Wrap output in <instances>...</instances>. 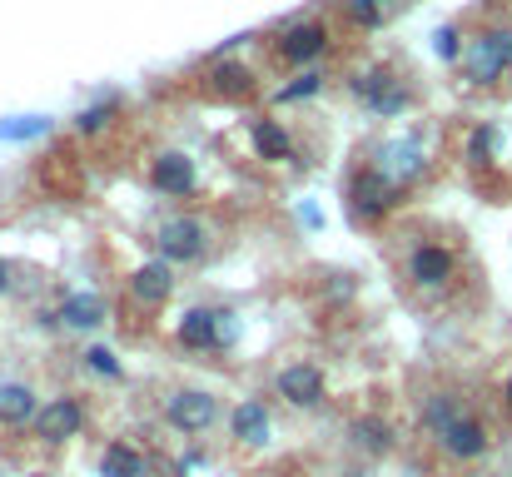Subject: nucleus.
<instances>
[{
  "label": "nucleus",
  "mask_w": 512,
  "mask_h": 477,
  "mask_svg": "<svg viewBox=\"0 0 512 477\" xmlns=\"http://www.w3.org/2000/svg\"><path fill=\"white\" fill-rule=\"evenodd\" d=\"M214 239H219L214 219L199 214V209H189V204H174V209H165V214L150 224V254L174 264V269L204 264V259L214 254Z\"/></svg>",
  "instance_id": "obj_1"
},
{
  "label": "nucleus",
  "mask_w": 512,
  "mask_h": 477,
  "mask_svg": "<svg viewBox=\"0 0 512 477\" xmlns=\"http://www.w3.org/2000/svg\"><path fill=\"white\" fill-rule=\"evenodd\" d=\"M339 85H343V95L358 100L373 120H403V115L418 105V85H413L403 70L383 65V60H363V65H353Z\"/></svg>",
  "instance_id": "obj_2"
},
{
  "label": "nucleus",
  "mask_w": 512,
  "mask_h": 477,
  "mask_svg": "<svg viewBox=\"0 0 512 477\" xmlns=\"http://www.w3.org/2000/svg\"><path fill=\"white\" fill-rule=\"evenodd\" d=\"M334 50H339V30L329 15H294L269 35V55L284 70H319L324 60H334Z\"/></svg>",
  "instance_id": "obj_3"
},
{
  "label": "nucleus",
  "mask_w": 512,
  "mask_h": 477,
  "mask_svg": "<svg viewBox=\"0 0 512 477\" xmlns=\"http://www.w3.org/2000/svg\"><path fill=\"white\" fill-rule=\"evenodd\" d=\"M403 184L393 179V174H383L373 159L358 155V164L348 169V179H343V204H348V219L358 224V229H378L388 214H398V204H403Z\"/></svg>",
  "instance_id": "obj_4"
},
{
  "label": "nucleus",
  "mask_w": 512,
  "mask_h": 477,
  "mask_svg": "<svg viewBox=\"0 0 512 477\" xmlns=\"http://www.w3.org/2000/svg\"><path fill=\"white\" fill-rule=\"evenodd\" d=\"M403 284L423 299H443L458 284V249L443 239H413L403 249Z\"/></svg>",
  "instance_id": "obj_5"
},
{
  "label": "nucleus",
  "mask_w": 512,
  "mask_h": 477,
  "mask_svg": "<svg viewBox=\"0 0 512 477\" xmlns=\"http://www.w3.org/2000/svg\"><path fill=\"white\" fill-rule=\"evenodd\" d=\"M508 70H512V30H478V35L463 45V60H458L463 85L493 90Z\"/></svg>",
  "instance_id": "obj_6"
},
{
  "label": "nucleus",
  "mask_w": 512,
  "mask_h": 477,
  "mask_svg": "<svg viewBox=\"0 0 512 477\" xmlns=\"http://www.w3.org/2000/svg\"><path fill=\"white\" fill-rule=\"evenodd\" d=\"M145 184H150L160 199H170V204H189V199H199L204 174H199L194 155L165 145V150H150V159H145Z\"/></svg>",
  "instance_id": "obj_7"
},
{
  "label": "nucleus",
  "mask_w": 512,
  "mask_h": 477,
  "mask_svg": "<svg viewBox=\"0 0 512 477\" xmlns=\"http://www.w3.org/2000/svg\"><path fill=\"white\" fill-rule=\"evenodd\" d=\"M174 343L184 353H224L234 343V314L219 304H189L174 323Z\"/></svg>",
  "instance_id": "obj_8"
},
{
  "label": "nucleus",
  "mask_w": 512,
  "mask_h": 477,
  "mask_svg": "<svg viewBox=\"0 0 512 477\" xmlns=\"http://www.w3.org/2000/svg\"><path fill=\"white\" fill-rule=\"evenodd\" d=\"M274 398L294 413H319L329 403V373L314 358H294L274 373Z\"/></svg>",
  "instance_id": "obj_9"
},
{
  "label": "nucleus",
  "mask_w": 512,
  "mask_h": 477,
  "mask_svg": "<svg viewBox=\"0 0 512 477\" xmlns=\"http://www.w3.org/2000/svg\"><path fill=\"white\" fill-rule=\"evenodd\" d=\"M85 423H90V403H85L80 393H55V398L40 403V413H35L30 428H35V438H40L45 448H60V443L80 438Z\"/></svg>",
  "instance_id": "obj_10"
},
{
  "label": "nucleus",
  "mask_w": 512,
  "mask_h": 477,
  "mask_svg": "<svg viewBox=\"0 0 512 477\" xmlns=\"http://www.w3.org/2000/svg\"><path fill=\"white\" fill-rule=\"evenodd\" d=\"M174 289H179L174 264L155 259V254L125 274V304H130V309H140V314H160V309L174 299Z\"/></svg>",
  "instance_id": "obj_11"
},
{
  "label": "nucleus",
  "mask_w": 512,
  "mask_h": 477,
  "mask_svg": "<svg viewBox=\"0 0 512 477\" xmlns=\"http://www.w3.org/2000/svg\"><path fill=\"white\" fill-rule=\"evenodd\" d=\"M219 418H224V403L209 388H174L165 398V423L174 433H184V438H204Z\"/></svg>",
  "instance_id": "obj_12"
},
{
  "label": "nucleus",
  "mask_w": 512,
  "mask_h": 477,
  "mask_svg": "<svg viewBox=\"0 0 512 477\" xmlns=\"http://www.w3.org/2000/svg\"><path fill=\"white\" fill-rule=\"evenodd\" d=\"M204 95L209 100H229V105H239V100H254L259 95V70L249 65V60H239L234 50H219L209 65H204Z\"/></svg>",
  "instance_id": "obj_13"
},
{
  "label": "nucleus",
  "mask_w": 512,
  "mask_h": 477,
  "mask_svg": "<svg viewBox=\"0 0 512 477\" xmlns=\"http://www.w3.org/2000/svg\"><path fill=\"white\" fill-rule=\"evenodd\" d=\"M244 140H249V155L259 159V164H289V169H299V164H304L294 130H289L279 115H269V110L249 115V125H244Z\"/></svg>",
  "instance_id": "obj_14"
},
{
  "label": "nucleus",
  "mask_w": 512,
  "mask_h": 477,
  "mask_svg": "<svg viewBox=\"0 0 512 477\" xmlns=\"http://www.w3.org/2000/svg\"><path fill=\"white\" fill-rule=\"evenodd\" d=\"M363 159H373L383 174H393L403 189H413L423 174H428V150H423V140L418 135H393V140H383V145H373Z\"/></svg>",
  "instance_id": "obj_15"
},
{
  "label": "nucleus",
  "mask_w": 512,
  "mask_h": 477,
  "mask_svg": "<svg viewBox=\"0 0 512 477\" xmlns=\"http://www.w3.org/2000/svg\"><path fill=\"white\" fill-rule=\"evenodd\" d=\"M55 318H60V333H95L110 323V304L100 289H65L55 299Z\"/></svg>",
  "instance_id": "obj_16"
},
{
  "label": "nucleus",
  "mask_w": 512,
  "mask_h": 477,
  "mask_svg": "<svg viewBox=\"0 0 512 477\" xmlns=\"http://www.w3.org/2000/svg\"><path fill=\"white\" fill-rule=\"evenodd\" d=\"M229 433L239 448H269L274 443V408L264 398H239L229 408Z\"/></svg>",
  "instance_id": "obj_17"
},
{
  "label": "nucleus",
  "mask_w": 512,
  "mask_h": 477,
  "mask_svg": "<svg viewBox=\"0 0 512 477\" xmlns=\"http://www.w3.org/2000/svg\"><path fill=\"white\" fill-rule=\"evenodd\" d=\"M433 443H438V448H443L453 463H478V458L488 453V443H493V438H488V423H483V418H473V413H458V418H453V423H448V428L433 438Z\"/></svg>",
  "instance_id": "obj_18"
},
{
  "label": "nucleus",
  "mask_w": 512,
  "mask_h": 477,
  "mask_svg": "<svg viewBox=\"0 0 512 477\" xmlns=\"http://www.w3.org/2000/svg\"><path fill=\"white\" fill-rule=\"evenodd\" d=\"M120 120H125V100L120 95H100V100H90V105L75 110V135L80 140H105Z\"/></svg>",
  "instance_id": "obj_19"
},
{
  "label": "nucleus",
  "mask_w": 512,
  "mask_h": 477,
  "mask_svg": "<svg viewBox=\"0 0 512 477\" xmlns=\"http://www.w3.org/2000/svg\"><path fill=\"white\" fill-rule=\"evenodd\" d=\"M40 413V393L20 378H5L0 383V428H30Z\"/></svg>",
  "instance_id": "obj_20"
},
{
  "label": "nucleus",
  "mask_w": 512,
  "mask_h": 477,
  "mask_svg": "<svg viewBox=\"0 0 512 477\" xmlns=\"http://www.w3.org/2000/svg\"><path fill=\"white\" fill-rule=\"evenodd\" d=\"M329 85H334V75H329L324 65H319V70H294V75L269 95V105H309V100H324Z\"/></svg>",
  "instance_id": "obj_21"
},
{
  "label": "nucleus",
  "mask_w": 512,
  "mask_h": 477,
  "mask_svg": "<svg viewBox=\"0 0 512 477\" xmlns=\"http://www.w3.org/2000/svg\"><path fill=\"white\" fill-rule=\"evenodd\" d=\"M348 443H353L358 453H368V458H383V453H393L398 433H393V423H388V418L363 413V418H353V423H348Z\"/></svg>",
  "instance_id": "obj_22"
},
{
  "label": "nucleus",
  "mask_w": 512,
  "mask_h": 477,
  "mask_svg": "<svg viewBox=\"0 0 512 477\" xmlns=\"http://www.w3.org/2000/svg\"><path fill=\"white\" fill-rule=\"evenodd\" d=\"M100 477H150V458H145L135 443L115 438V443L100 453Z\"/></svg>",
  "instance_id": "obj_23"
},
{
  "label": "nucleus",
  "mask_w": 512,
  "mask_h": 477,
  "mask_svg": "<svg viewBox=\"0 0 512 477\" xmlns=\"http://www.w3.org/2000/svg\"><path fill=\"white\" fill-rule=\"evenodd\" d=\"M458 413H468V408H463L453 393H428V398H423V413H418V423H423V433H428V438H438V433H443V428H448Z\"/></svg>",
  "instance_id": "obj_24"
},
{
  "label": "nucleus",
  "mask_w": 512,
  "mask_h": 477,
  "mask_svg": "<svg viewBox=\"0 0 512 477\" xmlns=\"http://www.w3.org/2000/svg\"><path fill=\"white\" fill-rule=\"evenodd\" d=\"M498 145H503L498 125H473V130H468V145H463V159H468L473 169H488V164L498 159Z\"/></svg>",
  "instance_id": "obj_25"
},
{
  "label": "nucleus",
  "mask_w": 512,
  "mask_h": 477,
  "mask_svg": "<svg viewBox=\"0 0 512 477\" xmlns=\"http://www.w3.org/2000/svg\"><path fill=\"white\" fill-rule=\"evenodd\" d=\"M80 358H85V368H90V373H100V378H125V363H120L105 343H85V353H80Z\"/></svg>",
  "instance_id": "obj_26"
},
{
  "label": "nucleus",
  "mask_w": 512,
  "mask_h": 477,
  "mask_svg": "<svg viewBox=\"0 0 512 477\" xmlns=\"http://www.w3.org/2000/svg\"><path fill=\"white\" fill-rule=\"evenodd\" d=\"M463 45H468V40H463L458 25H438V30H433V50H438L443 65H458V60H463Z\"/></svg>",
  "instance_id": "obj_27"
},
{
  "label": "nucleus",
  "mask_w": 512,
  "mask_h": 477,
  "mask_svg": "<svg viewBox=\"0 0 512 477\" xmlns=\"http://www.w3.org/2000/svg\"><path fill=\"white\" fill-rule=\"evenodd\" d=\"M10 289H15V264H10V259H0V299H5Z\"/></svg>",
  "instance_id": "obj_28"
},
{
  "label": "nucleus",
  "mask_w": 512,
  "mask_h": 477,
  "mask_svg": "<svg viewBox=\"0 0 512 477\" xmlns=\"http://www.w3.org/2000/svg\"><path fill=\"white\" fill-rule=\"evenodd\" d=\"M373 5H383V10H398V5H403V0H373Z\"/></svg>",
  "instance_id": "obj_29"
},
{
  "label": "nucleus",
  "mask_w": 512,
  "mask_h": 477,
  "mask_svg": "<svg viewBox=\"0 0 512 477\" xmlns=\"http://www.w3.org/2000/svg\"><path fill=\"white\" fill-rule=\"evenodd\" d=\"M503 398H508V413H512V378H508V388H503Z\"/></svg>",
  "instance_id": "obj_30"
},
{
  "label": "nucleus",
  "mask_w": 512,
  "mask_h": 477,
  "mask_svg": "<svg viewBox=\"0 0 512 477\" xmlns=\"http://www.w3.org/2000/svg\"><path fill=\"white\" fill-rule=\"evenodd\" d=\"M343 477H358V473H343Z\"/></svg>",
  "instance_id": "obj_31"
},
{
  "label": "nucleus",
  "mask_w": 512,
  "mask_h": 477,
  "mask_svg": "<svg viewBox=\"0 0 512 477\" xmlns=\"http://www.w3.org/2000/svg\"><path fill=\"white\" fill-rule=\"evenodd\" d=\"M508 5H512V0H508Z\"/></svg>",
  "instance_id": "obj_32"
}]
</instances>
